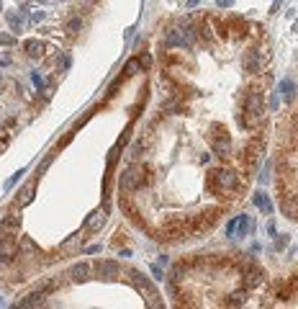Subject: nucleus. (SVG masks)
Segmentation results:
<instances>
[{
    "label": "nucleus",
    "instance_id": "1",
    "mask_svg": "<svg viewBox=\"0 0 298 309\" xmlns=\"http://www.w3.org/2000/svg\"><path fill=\"white\" fill-rule=\"evenodd\" d=\"M275 196L285 219L298 224V106L288 113L275 149Z\"/></svg>",
    "mask_w": 298,
    "mask_h": 309
},
{
    "label": "nucleus",
    "instance_id": "2",
    "mask_svg": "<svg viewBox=\"0 0 298 309\" xmlns=\"http://www.w3.org/2000/svg\"><path fill=\"white\" fill-rule=\"evenodd\" d=\"M262 304H268V306H298V265L293 270H288L283 279H278L268 289Z\"/></svg>",
    "mask_w": 298,
    "mask_h": 309
},
{
    "label": "nucleus",
    "instance_id": "3",
    "mask_svg": "<svg viewBox=\"0 0 298 309\" xmlns=\"http://www.w3.org/2000/svg\"><path fill=\"white\" fill-rule=\"evenodd\" d=\"M129 276H131V281H134V286L144 294V301H147V306H162L164 301H162V296H159V291H157V286L144 276V273H139V270H134V268H129Z\"/></svg>",
    "mask_w": 298,
    "mask_h": 309
},
{
    "label": "nucleus",
    "instance_id": "4",
    "mask_svg": "<svg viewBox=\"0 0 298 309\" xmlns=\"http://www.w3.org/2000/svg\"><path fill=\"white\" fill-rule=\"evenodd\" d=\"M18 253V242L16 235H8V232L0 229V263H11Z\"/></svg>",
    "mask_w": 298,
    "mask_h": 309
},
{
    "label": "nucleus",
    "instance_id": "5",
    "mask_svg": "<svg viewBox=\"0 0 298 309\" xmlns=\"http://www.w3.org/2000/svg\"><path fill=\"white\" fill-rule=\"evenodd\" d=\"M118 273H121V265H118L116 260H101V263L95 265V276H98V279L111 281V279H116Z\"/></svg>",
    "mask_w": 298,
    "mask_h": 309
},
{
    "label": "nucleus",
    "instance_id": "6",
    "mask_svg": "<svg viewBox=\"0 0 298 309\" xmlns=\"http://www.w3.org/2000/svg\"><path fill=\"white\" fill-rule=\"evenodd\" d=\"M0 229L8 232V235H18V229H21V217H18V214H6L3 219H0Z\"/></svg>",
    "mask_w": 298,
    "mask_h": 309
},
{
    "label": "nucleus",
    "instance_id": "7",
    "mask_svg": "<svg viewBox=\"0 0 298 309\" xmlns=\"http://www.w3.org/2000/svg\"><path fill=\"white\" fill-rule=\"evenodd\" d=\"M47 299V294L44 291H39V289H34L31 294H26L21 301H16V306H21V309H26V306H36V304H41Z\"/></svg>",
    "mask_w": 298,
    "mask_h": 309
},
{
    "label": "nucleus",
    "instance_id": "8",
    "mask_svg": "<svg viewBox=\"0 0 298 309\" xmlns=\"http://www.w3.org/2000/svg\"><path fill=\"white\" fill-rule=\"evenodd\" d=\"M23 49H26V54L28 57H44V49H47V44L44 42H39V39H28V42L23 44Z\"/></svg>",
    "mask_w": 298,
    "mask_h": 309
},
{
    "label": "nucleus",
    "instance_id": "9",
    "mask_svg": "<svg viewBox=\"0 0 298 309\" xmlns=\"http://www.w3.org/2000/svg\"><path fill=\"white\" fill-rule=\"evenodd\" d=\"M103 224H106V209H103V211H95V214L88 219V224H85V229H88V235H93V232H98Z\"/></svg>",
    "mask_w": 298,
    "mask_h": 309
},
{
    "label": "nucleus",
    "instance_id": "10",
    "mask_svg": "<svg viewBox=\"0 0 298 309\" xmlns=\"http://www.w3.org/2000/svg\"><path fill=\"white\" fill-rule=\"evenodd\" d=\"M70 276L75 279V281H85L90 276V265L88 263H75L72 268H70Z\"/></svg>",
    "mask_w": 298,
    "mask_h": 309
},
{
    "label": "nucleus",
    "instance_id": "11",
    "mask_svg": "<svg viewBox=\"0 0 298 309\" xmlns=\"http://www.w3.org/2000/svg\"><path fill=\"white\" fill-rule=\"evenodd\" d=\"M34 191H36V183H26L18 193V206H28L34 201Z\"/></svg>",
    "mask_w": 298,
    "mask_h": 309
},
{
    "label": "nucleus",
    "instance_id": "12",
    "mask_svg": "<svg viewBox=\"0 0 298 309\" xmlns=\"http://www.w3.org/2000/svg\"><path fill=\"white\" fill-rule=\"evenodd\" d=\"M137 70H142V65H139V57H137V59H129V62H126V67H123V77H131V75H137Z\"/></svg>",
    "mask_w": 298,
    "mask_h": 309
},
{
    "label": "nucleus",
    "instance_id": "13",
    "mask_svg": "<svg viewBox=\"0 0 298 309\" xmlns=\"http://www.w3.org/2000/svg\"><path fill=\"white\" fill-rule=\"evenodd\" d=\"M6 21H8V26H11L13 31H21V23H23L21 13H6Z\"/></svg>",
    "mask_w": 298,
    "mask_h": 309
},
{
    "label": "nucleus",
    "instance_id": "14",
    "mask_svg": "<svg viewBox=\"0 0 298 309\" xmlns=\"http://www.w3.org/2000/svg\"><path fill=\"white\" fill-rule=\"evenodd\" d=\"M80 28H82V21L80 18H70L67 21V34H77Z\"/></svg>",
    "mask_w": 298,
    "mask_h": 309
},
{
    "label": "nucleus",
    "instance_id": "15",
    "mask_svg": "<svg viewBox=\"0 0 298 309\" xmlns=\"http://www.w3.org/2000/svg\"><path fill=\"white\" fill-rule=\"evenodd\" d=\"M13 44H16L13 34H0V47H13Z\"/></svg>",
    "mask_w": 298,
    "mask_h": 309
},
{
    "label": "nucleus",
    "instance_id": "16",
    "mask_svg": "<svg viewBox=\"0 0 298 309\" xmlns=\"http://www.w3.org/2000/svg\"><path fill=\"white\" fill-rule=\"evenodd\" d=\"M139 65H142V70H149L152 67V54H142L139 57Z\"/></svg>",
    "mask_w": 298,
    "mask_h": 309
},
{
    "label": "nucleus",
    "instance_id": "17",
    "mask_svg": "<svg viewBox=\"0 0 298 309\" xmlns=\"http://www.w3.org/2000/svg\"><path fill=\"white\" fill-rule=\"evenodd\" d=\"M31 77H34V85H36V88H44V77H41L39 72H34Z\"/></svg>",
    "mask_w": 298,
    "mask_h": 309
},
{
    "label": "nucleus",
    "instance_id": "18",
    "mask_svg": "<svg viewBox=\"0 0 298 309\" xmlns=\"http://www.w3.org/2000/svg\"><path fill=\"white\" fill-rule=\"evenodd\" d=\"M41 18H44V13H41V11H31V21H34V23L41 21Z\"/></svg>",
    "mask_w": 298,
    "mask_h": 309
},
{
    "label": "nucleus",
    "instance_id": "19",
    "mask_svg": "<svg viewBox=\"0 0 298 309\" xmlns=\"http://www.w3.org/2000/svg\"><path fill=\"white\" fill-rule=\"evenodd\" d=\"M85 253H88V255H95V253H101V245H90V248H85Z\"/></svg>",
    "mask_w": 298,
    "mask_h": 309
},
{
    "label": "nucleus",
    "instance_id": "20",
    "mask_svg": "<svg viewBox=\"0 0 298 309\" xmlns=\"http://www.w3.org/2000/svg\"><path fill=\"white\" fill-rule=\"evenodd\" d=\"M72 134H75V132L64 134V137H62V142H59V147H67V144H70V139H72Z\"/></svg>",
    "mask_w": 298,
    "mask_h": 309
},
{
    "label": "nucleus",
    "instance_id": "21",
    "mask_svg": "<svg viewBox=\"0 0 298 309\" xmlns=\"http://www.w3.org/2000/svg\"><path fill=\"white\" fill-rule=\"evenodd\" d=\"M152 273H154V279H162V270H159V265H152Z\"/></svg>",
    "mask_w": 298,
    "mask_h": 309
},
{
    "label": "nucleus",
    "instance_id": "22",
    "mask_svg": "<svg viewBox=\"0 0 298 309\" xmlns=\"http://www.w3.org/2000/svg\"><path fill=\"white\" fill-rule=\"evenodd\" d=\"M216 3H219V6H221V8H229V6H231V3H234V0H216Z\"/></svg>",
    "mask_w": 298,
    "mask_h": 309
},
{
    "label": "nucleus",
    "instance_id": "23",
    "mask_svg": "<svg viewBox=\"0 0 298 309\" xmlns=\"http://www.w3.org/2000/svg\"><path fill=\"white\" fill-rule=\"evenodd\" d=\"M195 3H198V0H188V6H190V8H193V6H195Z\"/></svg>",
    "mask_w": 298,
    "mask_h": 309
},
{
    "label": "nucleus",
    "instance_id": "24",
    "mask_svg": "<svg viewBox=\"0 0 298 309\" xmlns=\"http://www.w3.org/2000/svg\"><path fill=\"white\" fill-rule=\"evenodd\" d=\"M41 3H47V0H41Z\"/></svg>",
    "mask_w": 298,
    "mask_h": 309
},
{
    "label": "nucleus",
    "instance_id": "25",
    "mask_svg": "<svg viewBox=\"0 0 298 309\" xmlns=\"http://www.w3.org/2000/svg\"><path fill=\"white\" fill-rule=\"evenodd\" d=\"M0 11H3V6H0Z\"/></svg>",
    "mask_w": 298,
    "mask_h": 309
}]
</instances>
